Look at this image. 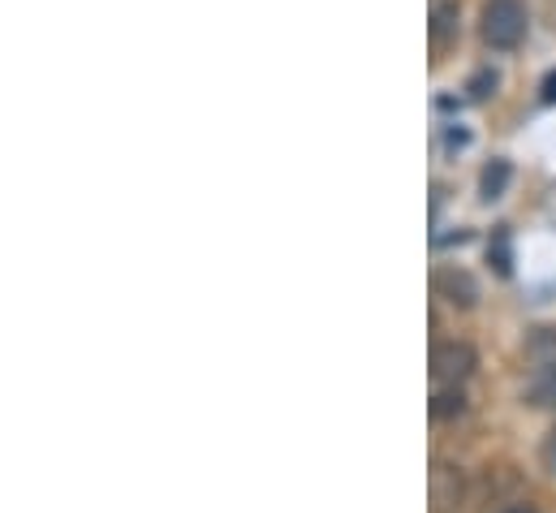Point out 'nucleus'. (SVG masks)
Instances as JSON below:
<instances>
[{
  "label": "nucleus",
  "mask_w": 556,
  "mask_h": 513,
  "mask_svg": "<svg viewBox=\"0 0 556 513\" xmlns=\"http://www.w3.org/2000/svg\"><path fill=\"white\" fill-rule=\"evenodd\" d=\"M462 410H466V392L457 385L440 388V392L431 397V414H435V418H453V414H462Z\"/></svg>",
  "instance_id": "7"
},
{
  "label": "nucleus",
  "mask_w": 556,
  "mask_h": 513,
  "mask_svg": "<svg viewBox=\"0 0 556 513\" xmlns=\"http://www.w3.org/2000/svg\"><path fill=\"white\" fill-rule=\"evenodd\" d=\"M540 96H544V104H556V70L544 78V91H540Z\"/></svg>",
  "instance_id": "11"
},
{
  "label": "nucleus",
  "mask_w": 556,
  "mask_h": 513,
  "mask_svg": "<svg viewBox=\"0 0 556 513\" xmlns=\"http://www.w3.org/2000/svg\"><path fill=\"white\" fill-rule=\"evenodd\" d=\"M496 83H501V78H496V70H479V74L470 78V87H466V91H470V100H488V96L496 91Z\"/></svg>",
  "instance_id": "9"
},
{
  "label": "nucleus",
  "mask_w": 556,
  "mask_h": 513,
  "mask_svg": "<svg viewBox=\"0 0 556 513\" xmlns=\"http://www.w3.org/2000/svg\"><path fill=\"white\" fill-rule=\"evenodd\" d=\"M505 186H509V160H492V164L483 168V177H479L483 203H496V199L505 195Z\"/></svg>",
  "instance_id": "6"
},
{
  "label": "nucleus",
  "mask_w": 556,
  "mask_h": 513,
  "mask_svg": "<svg viewBox=\"0 0 556 513\" xmlns=\"http://www.w3.org/2000/svg\"><path fill=\"white\" fill-rule=\"evenodd\" d=\"M501 513H535V505H509V510H501Z\"/></svg>",
  "instance_id": "13"
},
{
  "label": "nucleus",
  "mask_w": 556,
  "mask_h": 513,
  "mask_svg": "<svg viewBox=\"0 0 556 513\" xmlns=\"http://www.w3.org/2000/svg\"><path fill=\"white\" fill-rule=\"evenodd\" d=\"M483 39L496 52H509L527 39V9L518 0H488L483 9Z\"/></svg>",
  "instance_id": "1"
},
{
  "label": "nucleus",
  "mask_w": 556,
  "mask_h": 513,
  "mask_svg": "<svg viewBox=\"0 0 556 513\" xmlns=\"http://www.w3.org/2000/svg\"><path fill=\"white\" fill-rule=\"evenodd\" d=\"M444 142H448V147H466V142H470V134H466V129H448V138H444Z\"/></svg>",
  "instance_id": "12"
},
{
  "label": "nucleus",
  "mask_w": 556,
  "mask_h": 513,
  "mask_svg": "<svg viewBox=\"0 0 556 513\" xmlns=\"http://www.w3.org/2000/svg\"><path fill=\"white\" fill-rule=\"evenodd\" d=\"M544 466H548V471L556 475V431L548 436V445H544Z\"/></svg>",
  "instance_id": "10"
},
{
  "label": "nucleus",
  "mask_w": 556,
  "mask_h": 513,
  "mask_svg": "<svg viewBox=\"0 0 556 513\" xmlns=\"http://www.w3.org/2000/svg\"><path fill=\"white\" fill-rule=\"evenodd\" d=\"M448 39H457V4H435L431 9V43L435 48H444Z\"/></svg>",
  "instance_id": "5"
},
{
  "label": "nucleus",
  "mask_w": 556,
  "mask_h": 513,
  "mask_svg": "<svg viewBox=\"0 0 556 513\" xmlns=\"http://www.w3.org/2000/svg\"><path fill=\"white\" fill-rule=\"evenodd\" d=\"M527 363L540 380H556V328H535L527 337Z\"/></svg>",
  "instance_id": "3"
},
{
  "label": "nucleus",
  "mask_w": 556,
  "mask_h": 513,
  "mask_svg": "<svg viewBox=\"0 0 556 513\" xmlns=\"http://www.w3.org/2000/svg\"><path fill=\"white\" fill-rule=\"evenodd\" d=\"M475 372V350L466 341H440L431 350V376L440 385H462Z\"/></svg>",
  "instance_id": "2"
},
{
  "label": "nucleus",
  "mask_w": 556,
  "mask_h": 513,
  "mask_svg": "<svg viewBox=\"0 0 556 513\" xmlns=\"http://www.w3.org/2000/svg\"><path fill=\"white\" fill-rule=\"evenodd\" d=\"M488 259H492L496 276H509V272H514V255H509V234H505V229L492 238V247H488Z\"/></svg>",
  "instance_id": "8"
},
{
  "label": "nucleus",
  "mask_w": 556,
  "mask_h": 513,
  "mask_svg": "<svg viewBox=\"0 0 556 513\" xmlns=\"http://www.w3.org/2000/svg\"><path fill=\"white\" fill-rule=\"evenodd\" d=\"M435 285H440V293H444L453 306H475V298H479V289H475V280H470L466 272H444Z\"/></svg>",
  "instance_id": "4"
}]
</instances>
